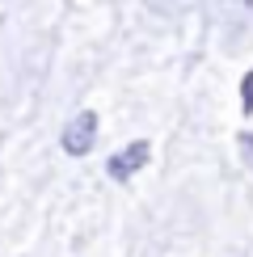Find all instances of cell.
I'll list each match as a JSON object with an SVG mask.
<instances>
[{
    "instance_id": "obj_1",
    "label": "cell",
    "mask_w": 253,
    "mask_h": 257,
    "mask_svg": "<svg viewBox=\"0 0 253 257\" xmlns=\"http://www.w3.org/2000/svg\"><path fill=\"white\" fill-rule=\"evenodd\" d=\"M97 144V114H72L68 122H63V131H59V148L68 156H84L89 148Z\"/></svg>"
},
{
    "instance_id": "obj_2",
    "label": "cell",
    "mask_w": 253,
    "mask_h": 257,
    "mask_svg": "<svg viewBox=\"0 0 253 257\" xmlns=\"http://www.w3.org/2000/svg\"><path fill=\"white\" fill-rule=\"evenodd\" d=\"M148 156H152V148L144 144V139H135L131 148H122L118 156H110V165H105V173H110L114 181H126V177H135L140 169L148 165Z\"/></svg>"
}]
</instances>
